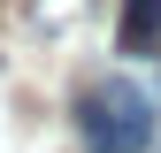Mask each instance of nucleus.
<instances>
[{
	"label": "nucleus",
	"mask_w": 161,
	"mask_h": 153,
	"mask_svg": "<svg viewBox=\"0 0 161 153\" xmlns=\"http://www.w3.org/2000/svg\"><path fill=\"white\" fill-rule=\"evenodd\" d=\"M77 138L85 153H146L153 145V100L130 76H100L77 92Z\"/></svg>",
	"instance_id": "obj_1"
},
{
	"label": "nucleus",
	"mask_w": 161,
	"mask_h": 153,
	"mask_svg": "<svg viewBox=\"0 0 161 153\" xmlns=\"http://www.w3.org/2000/svg\"><path fill=\"white\" fill-rule=\"evenodd\" d=\"M115 46H123V54H153V46H161V0H123Z\"/></svg>",
	"instance_id": "obj_2"
},
{
	"label": "nucleus",
	"mask_w": 161,
	"mask_h": 153,
	"mask_svg": "<svg viewBox=\"0 0 161 153\" xmlns=\"http://www.w3.org/2000/svg\"><path fill=\"white\" fill-rule=\"evenodd\" d=\"M85 15H92V0H31V8H23V23H31L38 38H69Z\"/></svg>",
	"instance_id": "obj_3"
}]
</instances>
